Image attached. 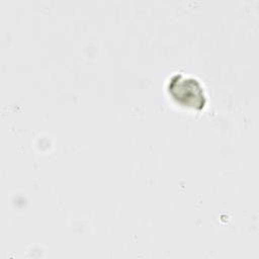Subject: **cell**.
<instances>
[{
	"label": "cell",
	"mask_w": 259,
	"mask_h": 259,
	"mask_svg": "<svg viewBox=\"0 0 259 259\" xmlns=\"http://www.w3.org/2000/svg\"><path fill=\"white\" fill-rule=\"evenodd\" d=\"M168 91L172 98L183 106L201 109L205 104L202 85L195 78L176 74L168 83Z\"/></svg>",
	"instance_id": "cell-1"
}]
</instances>
